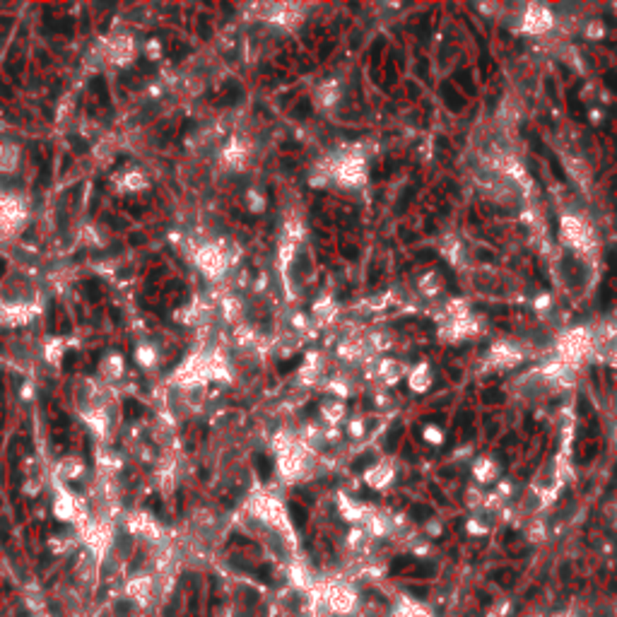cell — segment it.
<instances>
[{
	"label": "cell",
	"mask_w": 617,
	"mask_h": 617,
	"mask_svg": "<svg viewBox=\"0 0 617 617\" xmlns=\"http://www.w3.org/2000/svg\"><path fill=\"white\" fill-rule=\"evenodd\" d=\"M27 219V208H24L22 198L10 190H0V234L10 237V234L19 232Z\"/></svg>",
	"instance_id": "6da1fadb"
},
{
	"label": "cell",
	"mask_w": 617,
	"mask_h": 617,
	"mask_svg": "<svg viewBox=\"0 0 617 617\" xmlns=\"http://www.w3.org/2000/svg\"><path fill=\"white\" fill-rule=\"evenodd\" d=\"M104 53L111 63L116 66H128L135 58V41L128 34H114L109 41L104 43Z\"/></svg>",
	"instance_id": "7a4b0ae2"
},
{
	"label": "cell",
	"mask_w": 617,
	"mask_h": 617,
	"mask_svg": "<svg viewBox=\"0 0 617 617\" xmlns=\"http://www.w3.org/2000/svg\"><path fill=\"white\" fill-rule=\"evenodd\" d=\"M126 374V360L121 352H106L99 362V376L106 384H116Z\"/></svg>",
	"instance_id": "3957f363"
},
{
	"label": "cell",
	"mask_w": 617,
	"mask_h": 617,
	"mask_svg": "<svg viewBox=\"0 0 617 617\" xmlns=\"http://www.w3.org/2000/svg\"><path fill=\"white\" fill-rule=\"evenodd\" d=\"M135 362H138L140 369L153 371L159 364V347L150 340H143L138 347H135Z\"/></svg>",
	"instance_id": "277c9868"
},
{
	"label": "cell",
	"mask_w": 617,
	"mask_h": 617,
	"mask_svg": "<svg viewBox=\"0 0 617 617\" xmlns=\"http://www.w3.org/2000/svg\"><path fill=\"white\" fill-rule=\"evenodd\" d=\"M19 157H22V150L14 143H0V174H14L19 166Z\"/></svg>",
	"instance_id": "5b68a950"
},
{
	"label": "cell",
	"mask_w": 617,
	"mask_h": 617,
	"mask_svg": "<svg viewBox=\"0 0 617 617\" xmlns=\"http://www.w3.org/2000/svg\"><path fill=\"white\" fill-rule=\"evenodd\" d=\"M119 186H121V188H124V190H128V193H138V190L148 188L150 181H148V176H145L143 171H140V169H133V166H130V169L121 171V181H119Z\"/></svg>",
	"instance_id": "8992f818"
},
{
	"label": "cell",
	"mask_w": 617,
	"mask_h": 617,
	"mask_svg": "<svg viewBox=\"0 0 617 617\" xmlns=\"http://www.w3.org/2000/svg\"><path fill=\"white\" fill-rule=\"evenodd\" d=\"M63 352H66V347H63V340H58V337L48 340V345L43 347V355H46V360L51 362V364H61Z\"/></svg>",
	"instance_id": "52a82bcc"
},
{
	"label": "cell",
	"mask_w": 617,
	"mask_h": 617,
	"mask_svg": "<svg viewBox=\"0 0 617 617\" xmlns=\"http://www.w3.org/2000/svg\"><path fill=\"white\" fill-rule=\"evenodd\" d=\"M143 53H145V58H148V61H159L161 58V53H164V46H161V41L159 39H148V41L143 43Z\"/></svg>",
	"instance_id": "ba28073f"
},
{
	"label": "cell",
	"mask_w": 617,
	"mask_h": 617,
	"mask_svg": "<svg viewBox=\"0 0 617 617\" xmlns=\"http://www.w3.org/2000/svg\"><path fill=\"white\" fill-rule=\"evenodd\" d=\"M61 468H63V478L75 480L77 475H80L82 470H85V465H82L80 458H68V461H63V463H61Z\"/></svg>",
	"instance_id": "9c48e42d"
}]
</instances>
